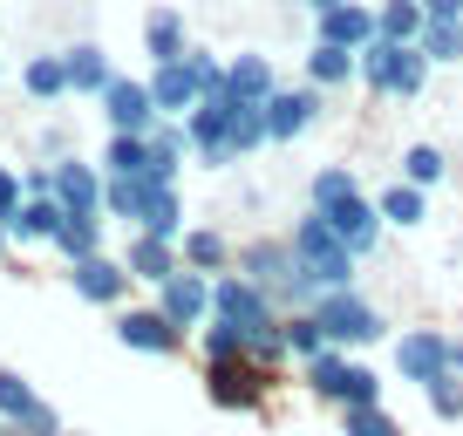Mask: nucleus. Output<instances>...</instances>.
<instances>
[{
	"label": "nucleus",
	"mask_w": 463,
	"mask_h": 436,
	"mask_svg": "<svg viewBox=\"0 0 463 436\" xmlns=\"http://www.w3.org/2000/svg\"><path fill=\"white\" fill-rule=\"evenodd\" d=\"M402 177H409V185H422V191H436V185L449 177V157H443L436 144H409V150H402Z\"/></svg>",
	"instance_id": "34"
},
{
	"label": "nucleus",
	"mask_w": 463,
	"mask_h": 436,
	"mask_svg": "<svg viewBox=\"0 0 463 436\" xmlns=\"http://www.w3.org/2000/svg\"><path fill=\"white\" fill-rule=\"evenodd\" d=\"M422 403H430L436 422H463V375H436L430 389H422Z\"/></svg>",
	"instance_id": "36"
},
{
	"label": "nucleus",
	"mask_w": 463,
	"mask_h": 436,
	"mask_svg": "<svg viewBox=\"0 0 463 436\" xmlns=\"http://www.w3.org/2000/svg\"><path fill=\"white\" fill-rule=\"evenodd\" d=\"M157 191H164L157 177H109V185H102V212L123 218V225H144V212H150Z\"/></svg>",
	"instance_id": "24"
},
{
	"label": "nucleus",
	"mask_w": 463,
	"mask_h": 436,
	"mask_svg": "<svg viewBox=\"0 0 463 436\" xmlns=\"http://www.w3.org/2000/svg\"><path fill=\"white\" fill-rule=\"evenodd\" d=\"M307 204H314L334 232L347 239V252H354V260H368V252L382 246V225H389V218H382V204L354 185V171H347V164H320V171L307 177Z\"/></svg>",
	"instance_id": "1"
},
{
	"label": "nucleus",
	"mask_w": 463,
	"mask_h": 436,
	"mask_svg": "<svg viewBox=\"0 0 463 436\" xmlns=\"http://www.w3.org/2000/svg\"><path fill=\"white\" fill-rule=\"evenodd\" d=\"M184 48H191L184 14H177V7H150V14H144V55H150V69H157V62H184Z\"/></svg>",
	"instance_id": "23"
},
{
	"label": "nucleus",
	"mask_w": 463,
	"mask_h": 436,
	"mask_svg": "<svg viewBox=\"0 0 463 436\" xmlns=\"http://www.w3.org/2000/svg\"><path fill=\"white\" fill-rule=\"evenodd\" d=\"M198 348H204V368H218V362H252V348H246V335L232 327V320H204V335H198Z\"/></svg>",
	"instance_id": "32"
},
{
	"label": "nucleus",
	"mask_w": 463,
	"mask_h": 436,
	"mask_svg": "<svg viewBox=\"0 0 463 436\" xmlns=\"http://www.w3.org/2000/svg\"><path fill=\"white\" fill-rule=\"evenodd\" d=\"M287 239H293V252L307 260V273H314L320 293H327V287H354V266H362V260L347 252V239L334 232V225L314 212V204H307V218H293V232H287Z\"/></svg>",
	"instance_id": "5"
},
{
	"label": "nucleus",
	"mask_w": 463,
	"mask_h": 436,
	"mask_svg": "<svg viewBox=\"0 0 463 436\" xmlns=\"http://www.w3.org/2000/svg\"><path fill=\"white\" fill-rule=\"evenodd\" d=\"M61 218H69V204H61L55 191H28V198H21V212L7 218V232H14L21 246H55Z\"/></svg>",
	"instance_id": "15"
},
{
	"label": "nucleus",
	"mask_w": 463,
	"mask_h": 436,
	"mask_svg": "<svg viewBox=\"0 0 463 436\" xmlns=\"http://www.w3.org/2000/svg\"><path fill=\"white\" fill-rule=\"evenodd\" d=\"M314 320L327 327V341H334V348H347V355L375 348V341L389 335V320H382V307L368 300L362 287H327V293L314 300Z\"/></svg>",
	"instance_id": "4"
},
{
	"label": "nucleus",
	"mask_w": 463,
	"mask_h": 436,
	"mask_svg": "<svg viewBox=\"0 0 463 436\" xmlns=\"http://www.w3.org/2000/svg\"><path fill=\"white\" fill-rule=\"evenodd\" d=\"M232 123H239V96H204L198 109L184 117L191 157H198L204 171H232V164H239V150H232Z\"/></svg>",
	"instance_id": "6"
},
{
	"label": "nucleus",
	"mask_w": 463,
	"mask_h": 436,
	"mask_svg": "<svg viewBox=\"0 0 463 436\" xmlns=\"http://www.w3.org/2000/svg\"><path fill=\"white\" fill-rule=\"evenodd\" d=\"M232 266H239L246 280H260L287 314L320 300V287H314V273H307V260L293 252V239H252V246H239V260H232Z\"/></svg>",
	"instance_id": "2"
},
{
	"label": "nucleus",
	"mask_w": 463,
	"mask_h": 436,
	"mask_svg": "<svg viewBox=\"0 0 463 436\" xmlns=\"http://www.w3.org/2000/svg\"><path fill=\"white\" fill-rule=\"evenodd\" d=\"M61 62H69V96H102V89L116 82V62H109V48H96V42H75V48H61Z\"/></svg>",
	"instance_id": "21"
},
{
	"label": "nucleus",
	"mask_w": 463,
	"mask_h": 436,
	"mask_svg": "<svg viewBox=\"0 0 463 436\" xmlns=\"http://www.w3.org/2000/svg\"><path fill=\"white\" fill-rule=\"evenodd\" d=\"M375 0H341L334 14H320V42H341V48H368L375 42Z\"/></svg>",
	"instance_id": "22"
},
{
	"label": "nucleus",
	"mask_w": 463,
	"mask_h": 436,
	"mask_svg": "<svg viewBox=\"0 0 463 436\" xmlns=\"http://www.w3.org/2000/svg\"><path fill=\"white\" fill-rule=\"evenodd\" d=\"M21 89H28L34 102H61L69 96V62L61 55H34L28 69H21Z\"/></svg>",
	"instance_id": "31"
},
{
	"label": "nucleus",
	"mask_w": 463,
	"mask_h": 436,
	"mask_svg": "<svg viewBox=\"0 0 463 436\" xmlns=\"http://www.w3.org/2000/svg\"><path fill=\"white\" fill-rule=\"evenodd\" d=\"M123 266H130V280H144V287H164L171 273H184V252H177V239L130 232V246H123Z\"/></svg>",
	"instance_id": "14"
},
{
	"label": "nucleus",
	"mask_w": 463,
	"mask_h": 436,
	"mask_svg": "<svg viewBox=\"0 0 463 436\" xmlns=\"http://www.w3.org/2000/svg\"><path fill=\"white\" fill-rule=\"evenodd\" d=\"M416 48L436 62V69H457V62H463V21H430Z\"/></svg>",
	"instance_id": "33"
},
{
	"label": "nucleus",
	"mask_w": 463,
	"mask_h": 436,
	"mask_svg": "<svg viewBox=\"0 0 463 436\" xmlns=\"http://www.w3.org/2000/svg\"><path fill=\"white\" fill-rule=\"evenodd\" d=\"M7 239H14V232H7V225H0V252H7Z\"/></svg>",
	"instance_id": "41"
},
{
	"label": "nucleus",
	"mask_w": 463,
	"mask_h": 436,
	"mask_svg": "<svg viewBox=\"0 0 463 436\" xmlns=\"http://www.w3.org/2000/svg\"><path fill=\"white\" fill-rule=\"evenodd\" d=\"M300 7H307V14H314V21H320V14H334L341 0H300Z\"/></svg>",
	"instance_id": "40"
},
{
	"label": "nucleus",
	"mask_w": 463,
	"mask_h": 436,
	"mask_svg": "<svg viewBox=\"0 0 463 436\" xmlns=\"http://www.w3.org/2000/svg\"><path fill=\"white\" fill-rule=\"evenodd\" d=\"M395 375L416 382V389H430L436 375H449V335L443 327H409V335H395Z\"/></svg>",
	"instance_id": "11"
},
{
	"label": "nucleus",
	"mask_w": 463,
	"mask_h": 436,
	"mask_svg": "<svg viewBox=\"0 0 463 436\" xmlns=\"http://www.w3.org/2000/svg\"><path fill=\"white\" fill-rule=\"evenodd\" d=\"M102 177H150V137L109 130V144H102Z\"/></svg>",
	"instance_id": "27"
},
{
	"label": "nucleus",
	"mask_w": 463,
	"mask_h": 436,
	"mask_svg": "<svg viewBox=\"0 0 463 436\" xmlns=\"http://www.w3.org/2000/svg\"><path fill=\"white\" fill-rule=\"evenodd\" d=\"M449 375H463V335H449Z\"/></svg>",
	"instance_id": "39"
},
{
	"label": "nucleus",
	"mask_w": 463,
	"mask_h": 436,
	"mask_svg": "<svg viewBox=\"0 0 463 436\" xmlns=\"http://www.w3.org/2000/svg\"><path fill=\"white\" fill-rule=\"evenodd\" d=\"M320 109H327V89H314V82H279L273 96H266V137L273 144H293V137H307L320 123Z\"/></svg>",
	"instance_id": "9"
},
{
	"label": "nucleus",
	"mask_w": 463,
	"mask_h": 436,
	"mask_svg": "<svg viewBox=\"0 0 463 436\" xmlns=\"http://www.w3.org/2000/svg\"><path fill=\"white\" fill-rule=\"evenodd\" d=\"M96 102H102V123H109V130H123V137H150V130L164 123L157 96H150V75H116Z\"/></svg>",
	"instance_id": "7"
},
{
	"label": "nucleus",
	"mask_w": 463,
	"mask_h": 436,
	"mask_svg": "<svg viewBox=\"0 0 463 436\" xmlns=\"http://www.w3.org/2000/svg\"><path fill=\"white\" fill-rule=\"evenodd\" d=\"M430 69H436V62L422 55L416 42H389V34H375V42L362 48V89H368V96L416 102L422 89H430Z\"/></svg>",
	"instance_id": "3"
},
{
	"label": "nucleus",
	"mask_w": 463,
	"mask_h": 436,
	"mask_svg": "<svg viewBox=\"0 0 463 436\" xmlns=\"http://www.w3.org/2000/svg\"><path fill=\"white\" fill-rule=\"evenodd\" d=\"M375 28L389 34V42H422L430 14H422V0H375Z\"/></svg>",
	"instance_id": "30"
},
{
	"label": "nucleus",
	"mask_w": 463,
	"mask_h": 436,
	"mask_svg": "<svg viewBox=\"0 0 463 436\" xmlns=\"http://www.w3.org/2000/svg\"><path fill=\"white\" fill-rule=\"evenodd\" d=\"M307 82L314 89H341V82H362V48H341V42H320L307 48Z\"/></svg>",
	"instance_id": "19"
},
{
	"label": "nucleus",
	"mask_w": 463,
	"mask_h": 436,
	"mask_svg": "<svg viewBox=\"0 0 463 436\" xmlns=\"http://www.w3.org/2000/svg\"><path fill=\"white\" fill-rule=\"evenodd\" d=\"M150 96H157L164 117H191L204 102V89H198V75H191V62H157V69H150Z\"/></svg>",
	"instance_id": "17"
},
{
	"label": "nucleus",
	"mask_w": 463,
	"mask_h": 436,
	"mask_svg": "<svg viewBox=\"0 0 463 436\" xmlns=\"http://www.w3.org/2000/svg\"><path fill=\"white\" fill-rule=\"evenodd\" d=\"M0 436H21V430H14V422H0Z\"/></svg>",
	"instance_id": "42"
},
{
	"label": "nucleus",
	"mask_w": 463,
	"mask_h": 436,
	"mask_svg": "<svg viewBox=\"0 0 463 436\" xmlns=\"http://www.w3.org/2000/svg\"><path fill=\"white\" fill-rule=\"evenodd\" d=\"M341 436H402V422L389 416V403H375V409H341Z\"/></svg>",
	"instance_id": "35"
},
{
	"label": "nucleus",
	"mask_w": 463,
	"mask_h": 436,
	"mask_svg": "<svg viewBox=\"0 0 463 436\" xmlns=\"http://www.w3.org/2000/svg\"><path fill=\"white\" fill-rule=\"evenodd\" d=\"M0 422H14L21 436H69L61 416L42 403V389H34L21 368H0Z\"/></svg>",
	"instance_id": "10"
},
{
	"label": "nucleus",
	"mask_w": 463,
	"mask_h": 436,
	"mask_svg": "<svg viewBox=\"0 0 463 436\" xmlns=\"http://www.w3.org/2000/svg\"><path fill=\"white\" fill-rule=\"evenodd\" d=\"M116 341H123L130 355H157V362H164V355L184 348V327H177L157 300H150V307H116Z\"/></svg>",
	"instance_id": "8"
},
{
	"label": "nucleus",
	"mask_w": 463,
	"mask_h": 436,
	"mask_svg": "<svg viewBox=\"0 0 463 436\" xmlns=\"http://www.w3.org/2000/svg\"><path fill=\"white\" fill-rule=\"evenodd\" d=\"M273 89H279V69H273V55L246 48V55H232V62H225V96H239V102H266Z\"/></svg>",
	"instance_id": "18"
},
{
	"label": "nucleus",
	"mask_w": 463,
	"mask_h": 436,
	"mask_svg": "<svg viewBox=\"0 0 463 436\" xmlns=\"http://www.w3.org/2000/svg\"><path fill=\"white\" fill-rule=\"evenodd\" d=\"M184 62H191V75H198L204 96H225V62H218V55H204V48H184Z\"/></svg>",
	"instance_id": "37"
},
{
	"label": "nucleus",
	"mask_w": 463,
	"mask_h": 436,
	"mask_svg": "<svg viewBox=\"0 0 463 436\" xmlns=\"http://www.w3.org/2000/svg\"><path fill=\"white\" fill-rule=\"evenodd\" d=\"M327 403H334V409H375V403H382V375L362 362V355H347V368H341V382H334Z\"/></svg>",
	"instance_id": "25"
},
{
	"label": "nucleus",
	"mask_w": 463,
	"mask_h": 436,
	"mask_svg": "<svg viewBox=\"0 0 463 436\" xmlns=\"http://www.w3.org/2000/svg\"><path fill=\"white\" fill-rule=\"evenodd\" d=\"M55 252L61 260H89V252H102V212H69L61 218V232H55Z\"/></svg>",
	"instance_id": "28"
},
{
	"label": "nucleus",
	"mask_w": 463,
	"mask_h": 436,
	"mask_svg": "<svg viewBox=\"0 0 463 436\" xmlns=\"http://www.w3.org/2000/svg\"><path fill=\"white\" fill-rule=\"evenodd\" d=\"M177 252H184V266L191 273H232V260H239V252H232V239L218 232V225H184V239H177Z\"/></svg>",
	"instance_id": "20"
},
{
	"label": "nucleus",
	"mask_w": 463,
	"mask_h": 436,
	"mask_svg": "<svg viewBox=\"0 0 463 436\" xmlns=\"http://www.w3.org/2000/svg\"><path fill=\"white\" fill-rule=\"evenodd\" d=\"M157 307L184 327V335H191V327H204V320H212V273H191V266H184V273H171L157 287Z\"/></svg>",
	"instance_id": "13"
},
{
	"label": "nucleus",
	"mask_w": 463,
	"mask_h": 436,
	"mask_svg": "<svg viewBox=\"0 0 463 436\" xmlns=\"http://www.w3.org/2000/svg\"><path fill=\"white\" fill-rule=\"evenodd\" d=\"M422 14L430 21H463V0H422Z\"/></svg>",
	"instance_id": "38"
},
{
	"label": "nucleus",
	"mask_w": 463,
	"mask_h": 436,
	"mask_svg": "<svg viewBox=\"0 0 463 436\" xmlns=\"http://www.w3.org/2000/svg\"><path fill=\"white\" fill-rule=\"evenodd\" d=\"M279 335H287V355H293V362H314L320 348H334V341H327V327L314 320V307H293V314L279 320Z\"/></svg>",
	"instance_id": "29"
},
{
	"label": "nucleus",
	"mask_w": 463,
	"mask_h": 436,
	"mask_svg": "<svg viewBox=\"0 0 463 436\" xmlns=\"http://www.w3.org/2000/svg\"><path fill=\"white\" fill-rule=\"evenodd\" d=\"M69 287H75V300H89V307H123V293H130V266L109 260V252H89V260L69 266Z\"/></svg>",
	"instance_id": "12"
},
{
	"label": "nucleus",
	"mask_w": 463,
	"mask_h": 436,
	"mask_svg": "<svg viewBox=\"0 0 463 436\" xmlns=\"http://www.w3.org/2000/svg\"><path fill=\"white\" fill-rule=\"evenodd\" d=\"M375 204H382V218H389V225H402V232H416L422 218H430V191H422V185H409V177H395V185L382 191Z\"/></svg>",
	"instance_id": "26"
},
{
	"label": "nucleus",
	"mask_w": 463,
	"mask_h": 436,
	"mask_svg": "<svg viewBox=\"0 0 463 436\" xmlns=\"http://www.w3.org/2000/svg\"><path fill=\"white\" fill-rule=\"evenodd\" d=\"M55 171V198L69 204V212H102V164H82V157H61V164H48ZM109 218V212H102Z\"/></svg>",
	"instance_id": "16"
}]
</instances>
